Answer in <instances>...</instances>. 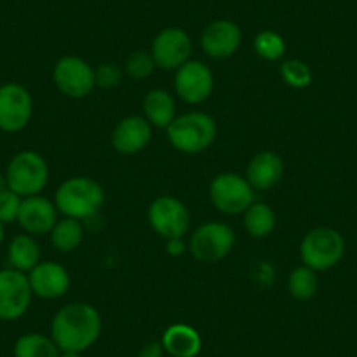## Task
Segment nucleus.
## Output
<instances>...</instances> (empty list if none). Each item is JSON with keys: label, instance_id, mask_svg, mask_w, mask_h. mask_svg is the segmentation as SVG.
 I'll return each mask as SVG.
<instances>
[{"label": "nucleus", "instance_id": "obj_1", "mask_svg": "<svg viewBox=\"0 0 357 357\" xmlns=\"http://www.w3.org/2000/svg\"><path fill=\"white\" fill-rule=\"evenodd\" d=\"M102 333V317L93 305L72 301L56 312L51 322V338L61 352L82 354L93 347Z\"/></svg>", "mask_w": 357, "mask_h": 357}, {"label": "nucleus", "instance_id": "obj_2", "mask_svg": "<svg viewBox=\"0 0 357 357\" xmlns=\"http://www.w3.org/2000/svg\"><path fill=\"white\" fill-rule=\"evenodd\" d=\"M105 202V191L91 177H72L60 184L54 195L56 211L65 218L88 219L97 214Z\"/></svg>", "mask_w": 357, "mask_h": 357}, {"label": "nucleus", "instance_id": "obj_3", "mask_svg": "<svg viewBox=\"0 0 357 357\" xmlns=\"http://www.w3.org/2000/svg\"><path fill=\"white\" fill-rule=\"evenodd\" d=\"M168 140L177 151L184 154H198L211 147L218 135L214 118L205 112H188L177 116L167 128Z\"/></svg>", "mask_w": 357, "mask_h": 357}, {"label": "nucleus", "instance_id": "obj_4", "mask_svg": "<svg viewBox=\"0 0 357 357\" xmlns=\"http://www.w3.org/2000/svg\"><path fill=\"white\" fill-rule=\"evenodd\" d=\"M4 178L6 186L22 198L36 197L46 188L50 167L36 151H22L9 161Z\"/></svg>", "mask_w": 357, "mask_h": 357}, {"label": "nucleus", "instance_id": "obj_5", "mask_svg": "<svg viewBox=\"0 0 357 357\" xmlns=\"http://www.w3.org/2000/svg\"><path fill=\"white\" fill-rule=\"evenodd\" d=\"M345 252V240L333 228H315L305 235L300 245V256L305 266L324 272L340 263Z\"/></svg>", "mask_w": 357, "mask_h": 357}, {"label": "nucleus", "instance_id": "obj_6", "mask_svg": "<svg viewBox=\"0 0 357 357\" xmlns=\"http://www.w3.org/2000/svg\"><path fill=\"white\" fill-rule=\"evenodd\" d=\"M235 233L225 222H205L198 226L190 240V250L200 263H218L231 252Z\"/></svg>", "mask_w": 357, "mask_h": 357}, {"label": "nucleus", "instance_id": "obj_7", "mask_svg": "<svg viewBox=\"0 0 357 357\" xmlns=\"http://www.w3.org/2000/svg\"><path fill=\"white\" fill-rule=\"evenodd\" d=\"M211 200L222 214H242L254 204V190L238 174H221L211 184Z\"/></svg>", "mask_w": 357, "mask_h": 357}, {"label": "nucleus", "instance_id": "obj_8", "mask_svg": "<svg viewBox=\"0 0 357 357\" xmlns=\"http://www.w3.org/2000/svg\"><path fill=\"white\" fill-rule=\"evenodd\" d=\"M149 225L165 240L183 238L191 226L186 205L174 197H160L149 207Z\"/></svg>", "mask_w": 357, "mask_h": 357}, {"label": "nucleus", "instance_id": "obj_9", "mask_svg": "<svg viewBox=\"0 0 357 357\" xmlns=\"http://www.w3.org/2000/svg\"><path fill=\"white\" fill-rule=\"evenodd\" d=\"M33 100L29 89L18 82L0 86V130L8 133L22 132L32 119Z\"/></svg>", "mask_w": 357, "mask_h": 357}, {"label": "nucleus", "instance_id": "obj_10", "mask_svg": "<svg viewBox=\"0 0 357 357\" xmlns=\"http://www.w3.org/2000/svg\"><path fill=\"white\" fill-rule=\"evenodd\" d=\"M32 296L29 275L15 268L0 270V321H16L25 315Z\"/></svg>", "mask_w": 357, "mask_h": 357}, {"label": "nucleus", "instance_id": "obj_11", "mask_svg": "<svg viewBox=\"0 0 357 357\" xmlns=\"http://www.w3.org/2000/svg\"><path fill=\"white\" fill-rule=\"evenodd\" d=\"M53 81L67 97L84 98L95 88V68L79 56H63L54 65Z\"/></svg>", "mask_w": 357, "mask_h": 357}, {"label": "nucleus", "instance_id": "obj_12", "mask_svg": "<svg viewBox=\"0 0 357 357\" xmlns=\"http://www.w3.org/2000/svg\"><path fill=\"white\" fill-rule=\"evenodd\" d=\"M193 43H191L188 32L177 26L165 29L154 37L151 54L154 58L156 67L163 70H175L190 61Z\"/></svg>", "mask_w": 357, "mask_h": 357}, {"label": "nucleus", "instance_id": "obj_13", "mask_svg": "<svg viewBox=\"0 0 357 357\" xmlns=\"http://www.w3.org/2000/svg\"><path fill=\"white\" fill-rule=\"evenodd\" d=\"M214 89V75L200 60H190L177 68L175 91L186 104L197 105L207 100Z\"/></svg>", "mask_w": 357, "mask_h": 357}, {"label": "nucleus", "instance_id": "obj_14", "mask_svg": "<svg viewBox=\"0 0 357 357\" xmlns=\"http://www.w3.org/2000/svg\"><path fill=\"white\" fill-rule=\"evenodd\" d=\"M202 47L215 60L233 56L242 44V30L231 20H215L202 33Z\"/></svg>", "mask_w": 357, "mask_h": 357}, {"label": "nucleus", "instance_id": "obj_15", "mask_svg": "<svg viewBox=\"0 0 357 357\" xmlns=\"http://www.w3.org/2000/svg\"><path fill=\"white\" fill-rule=\"evenodd\" d=\"M29 282L32 293L43 300H56L61 298L70 287V275L67 268L60 263L44 261L39 263L32 272H29Z\"/></svg>", "mask_w": 357, "mask_h": 357}, {"label": "nucleus", "instance_id": "obj_16", "mask_svg": "<svg viewBox=\"0 0 357 357\" xmlns=\"http://www.w3.org/2000/svg\"><path fill=\"white\" fill-rule=\"evenodd\" d=\"M56 221V205L53 202L40 195L23 198L18 222L25 229V233L32 236L46 235V233H51Z\"/></svg>", "mask_w": 357, "mask_h": 357}, {"label": "nucleus", "instance_id": "obj_17", "mask_svg": "<svg viewBox=\"0 0 357 357\" xmlns=\"http://www.w3.org/2000/svg\"><path fill=\"white\" fill-rule=\"evenodd\" d=\"M153 137L151 123L140 116H128L116 125L112 146L119 154H137L146 149Z\"/></svg>", "mask_w": 357, "mask_h": 357}, {"label": "nucleus", "instance_id": "obj_18", "mask_svg": "<svg viewBox=\"0 0 357 357\" xmlns=\"http://www.w3.org/2000/svg\"><path fill=\"white\" fill-rule=\"evenodd\" d=\"M284 175V161L273 151H263L249 161L245 170L247 183L254 191H266L275 188Z\"/></svg>", "mask_w": 357, "mask_h": 357}, {"label": "nucleus", "instance_id": "obj_19", "mask_svg": "<svg viewBox=\"0 0 357 357\" xmlns=\"http://www.w3.org/2000/svg\"><path fill=\"white\" fill-rule=\"evenodd\" d=\"M161 345L172 357H197L202 350V336L193 326L172 324L165 329Z\"/></svg>", "mask_w": 357, "mask_h": 357}, {"label": "nucleus", "instance_id": "obj_20", "mask_svg": "<svg viewBox=\"0 0 357 357\" xmlns=\"http://www.w3.org/2000/svg\"><path fill=\"white\" fill-rule=\"evenodd\" d=\"M144 118L151 126L168 128L177 114H175V100L165 89H151L144 98Z\"/></svg>", "mask_w": 357, "mask_h": 357}, {"label": "nucleus", "instance_id": "obj_21", "mask_svg": "<svg viewBox=\"0 0 357 357\" xmlns=\"http://www.w3.org/2000/svg\"><path fill=\"white\" fill-rule=\"evenodd\" d=\"M8 259L11 268L18 272H32L40 263V247L32 235H16L8 249Z\"/></svg>", "mask_w": 357, "mask_h": 357}, {"label": "nucleus", "instance_id": "obj_22", "mask_svg": "<svg viewBox=\"0 0 357 357\" xmlns=\"http://www.w3.org/2000/svg\"><path fill=\"white\" fill-rule=\"evenodd\" d=\"M15 357H60L61 350L51 336L40 333H26L22 335L13 349Z\"/></svg>", "mask_w": 357, "mask_h": 357}, {"label": "nucleus", "instance_id": "obj_23", "mask_svg": "<svg viewBox=\"0 0 357 357\" xmlns=\"http://www.w3.org/2000/svg\"><path fill=\"white\" fill-rule=\"evenodd\" d=\"M243 214V226L254 238H264L275 229V212L270 205L254 202Z\"/></svg>", "mask_w": 357, "mask_h": 357}, {"label": "nucleus", "instance_id": "obj_24", "mask_svg": "<svg viewBox=\"0 0 357 357\" xmlns=\"http://www.w3.org/2000/svg\"><path fill=\"white\" fill-rule=\"evenodd\" d=\"M84 236V229L79 219L65 218L56 221L51 229V242L60 252H72L77 249Z\"/></svg>", "mask_w": 357, "mask_h": 357}, {"label": "nucleus", "instance_id": "obj_25", "mask_svg": "<svg viewBox=\"0 0 357 357\" xmlns=\"http://www.w3.org/2000/svg\"><path fill=\"white\" fill-rule=\"evenodd\" d=\"M287 289L291 296L298 301H307L314 298L319 291V279L315 275V270L308 266H300L293 270L287 280Z\"/></svg>", "mask_w": 357, "mask_h": 357}, {"label": "nucleus", "instance_id": "obj_26", "mask_svg": "<svg viewBox=\"0 0 357 357\" xmlns=\"http://www.w3.org/2000/svg\"><path fill=\"white\" fill-rule=\"evenodd\" d=\"M286 40L280 33L273 32V30H263L254 37V51L257 56L268 61H275L286 54Z\"/></svg>", "mask_w": 357, "mask_h": 357}, {"label": "nucleus", "instance_id": "obj_27", "mask_svg": "<svg viewBox=\"0 0 357 357\" xmlns=\"http://www.w3.org/2000/svg\"><path fill=\"white\" fill-rule=\"evenodd\" d=\"M280 77L291 88L303 89L312 82V70L305 61L286 60L280 65Z\"/></svg>", "mask_w": 357, "mask_h": 357}, {"label": "nucleus", "instance_id": "obj_28", "mask_svg": "<svg viewBox=\"0 0 357 357\" xmlns=\"http://www.w3.org/2000/svg\"><path fill=\"white\" fill-rule=\"evenodd\" d=\"M154 68H156L154 58L153 54L147 53V51H135V53H132L128 58H126V63H125L126 74H128L132 79H137V81L149 77V75L154 72Z\"/></svg>", "mask_w": 357, "mask_h": 357}, {"label": "nucleus", "instance_id": "obj_29", "mask_svg": "<svg viewBox=\"0 0 357 357\" xmlns=\"http://www.w3.org/2000/svg\"><path fill=\"white\" fill-rule=\"evenodd\" d=\"M22 202L23 198L9 190L8 186L0 188V222L2 225H11V222L18 221Z\"/></svg>", "mask_w": 357, "mask_h": 357}, {"label": "nucleus", "instance_id": "obj_30", "mask_svg": "<svg viewBox=\"0 0 357 357\" xmlns=\"http://www.w3.org/2000/svg\"><path fill=\"white\" fill-rule=\"evenodd\" d=\"M123 79V70L118 63H100L95 68V84L100 86L104 89L116 88V86L121 84Z\"/></svg>", "mask_w": 357, "mask_h": 357}, {"label": "nucleus", "instance_id": "obj_31", "mask_svg": "<svg viewBox=\"0 0 357 357\" xmlns=\"http://www.w3.org/2000/svg\"><path fill=\"white\" fill-rule=\"evenodd\" d=\"M163 354L165 349L161 345V342H151L142 347V350L139 352V357H163Z\"/></svg>", "mask_w": 357, "mask_h": 357}, {"label": "nucleus", "instance_id": "obj_32", "mask_svg": "<svg viewBox=\"0 0 357 357\" xmlns=\"http://www.w3.org/2000/svg\"><path fill=\"white\" fill-rule=\"evenodd\" d=\"M184 249H186V245H184L183 238L167 240V250H168V254H172V256H178V254H183Z\"/></svg>", "mask_w": 357, "mask_h": 357}, {"label": "nucleus", "instance_id": "obj_33", "mask_svg": "<svg viewBox=\"0 0 357 357\" xmlns=\"http://www.w3.org/2000/svg\"><path fill=\"white\" fill-rule=\"evenodd\" d=\"M60 357H82V354H79V352H61Z\"/></svg>", "mask_w": 357, "mask_h": 357}, {"label": "nucleus", "instance_id": "obj_34", "mask_svg": "<svg viewBox=\"0 0 357 357\" xmlns=\"http://www.w3.org/2000/svg\"><path fill=\"white\" fill-rule=\"evenodd\" d=\"M4 226H6V225H2V222H0V243L4 242V236H6V229H4Z\"/></svg>", "mask_w": 357, "mask_h": 357}]
</instances>
